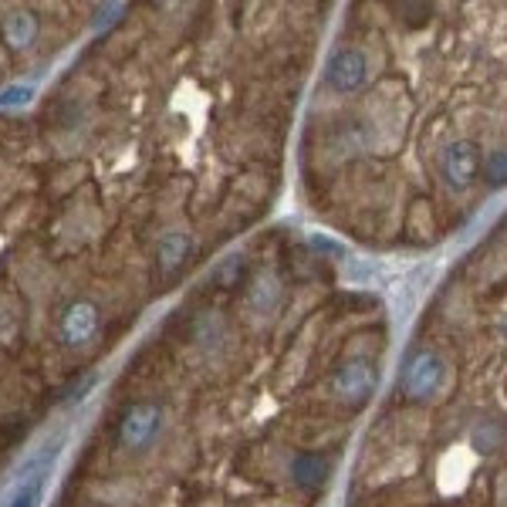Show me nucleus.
<instances>
[{
	"mask_svg": "<svg viewBox=\"0 0 507 507\" xmlns=\"http://www.w3.org/2000/svg\"><path fill=\"white\" fill-rule=\"evenodd\" d=\"M443 376H447L443 359H440L437 352L420 349V352L409 355L406 369H403V393H406L409 399H416V403H420V399H430V396L440 389Z\"/></svg>",
	"mask_w": 507,
	"mask_h": 507,
	"instance_id": "f257e3e1",
	"label": "nucleus"
},
{
	"mask_svg": "<svg viewBox=\"0 0 507 507\" xmlns=\"http://www.w3.org/2000/svg\"><path fill=\"white\" fill-rule=\"evenodd\" d=\"M332 389L342 403L362 406L376 389V366L369 359H345L332 376Z\"/></svg>",
	"mask_w": 507,
	"mask_h": 507,
	"instance_id": "f03ea898",
	"label": "nucleus"
},
{
	"mask_svg": "<svg viewBox=\"0 0 507 507\" xmlns=\"http://www.w3.org/2000/svg\"><path fill=\"white\" fill-rule=\"evenodd\" d=\"M477 173H480L477 142L457 139L440 153V176H443L447 186H453V190H467V186L477 180Z\"/></svg>",
	"mask_w": 507,
	"mask_h": 507,
	"instance_id": "7ed1b4c3",
	"label": "nucleus"
},
{
	"mask_svg": "<svg viewBox=\"0 0 507 507\" xmlns=\"http://www.w3.org/2000/svg\"><path fill=\"white\" fill-rule=\"evenodd\" d=\"M99 332V305L95 301H71L68 308L61 311L58 322V335L68 349H84Z\"/></svg>",
	"mask_w": 507,
	"mask_h": 507,
	"instance_id": "20e7f679",
	"label": "nucleus"
},
{
	"mask_svg": "<svg viewBox=\"0 0 507 507\" xmlns=\"http://www.w3.org/2000/svg\"><path fill=\"white\" fill-rule=\"evenodd\" d=\"M163 426V413L153 403H136V406L126 409V416L119 422V443L129 447V450H142L149 440L159 433Z\"/></svg>",
	"mask_w": 507,
	"mask_h": 507,
	"instance_id": "39448f33",
	"label": "nucleus"
},
{
	"mask_svg": "<svg viewBox=\"0 0 507 507\" xmlns=\"http://www.w3.org/2000/svg\"><path fill=\"white\" fill-rule=\"evenodd\" d=\"M325 75H328V84H332L335 92H359V88L366 84L369 61L359 48H342V51L332 55Z\"/></svg>",
	"mask_w": 507,
	"mask_h": 507,
	"instance_id": "423d86ee",
	"label": "nucleus"
},
{
	"mask_svg": "<svg viewBox=\"0 0 507 507\" xmlns=\"http://www.w3.org/2000/svg\"><path fill=\"white\" fill-rule=\"evenodd\" d=\"M0 34H4V41L11 51H31L34 41H38V34H41V21L34 11L28 7H21V11H11V14L4 17V24H0Z\"/></svg>",
	"mask_w": 507,
	"mask_h": 507,
	"instance_id": "0eeeda50",
	"label": "nucleus"
},
{
	"mask_svg": "<svg viewBox=\"0 0 507 507\" xmlns=\"http://www.w3.org/2000/svg\"><path fill=\"white\" fill-rule=\"evenodd\" d=\"M190 247H193V240H190V234H183V230H166V234H159V240H156L159 268L163 271L180 268L186 261V254H190Z\"/></svg>",
	"mask_w": 507,
	"mask_h": 507,
	"instance_id": "6e6552de",
	"label": "nucleus"
},
{
	"mask_svg": "<svg viewBox=\"0 0 507 507\" xmlns=\"http://www.w3.org/2000/svg\"><path fill=\"white\" fill-rule=\"evenodd\" d=\"M325 477H328V460L318 453H298L291 460V480L301 491H315Z\"/></svg>",
	"mask_w": 507,
	"mask_h": 507,
	"instance_id": "1a4fd4ad",
	"label": "nucleus"
},
{
	"mask_svg": "<svg viewBox=\"0 0 507 507\" xmlns=\"http://www.w3.org/2000/svg\"><path fill=\"white\" fill-rule=\"evenodd\" d=\"M278 291H281V288H278V278H274V274H261V278L254 281L247 301H251L254 308H271L274 298H278Z\"/></svg>",
	"mask_w": 507,
	"mask_h": 507,
	"instance_id": "9d476101",
	"label": "nucleus"
},
{
	"mask_svg": "<svg viewBox=\"0 0 507 507\" xmlns=\"http://www.w3.org/2000/svg\"><path fill=\"white\" fill-rule=\"evenodd\" d=\"M244 271H247V257H244V254H234V257H227L224 264L213 271V281L220 284V288H234V284L244 278Z\"/></svg>",
	"mask_w": 507,
	"mask_h": 507,
	"instance_id": "9b49d317",
	"label": "nucleus"
},
{
	"mask_svg": "<svg viewBox=\"0 0 507 507\" xmlns=\"http://www.w3.org/2000/svg\"><path fill=\"white\" fill-rule=\"evenodd\" d=\"M484 173H487V180H491L494 186L507 183V149H494V153H487V159H484Z\"/></svg>",
	"mask_w": 507,
	"mask_h": 507,
	"instance_id": "f8f14e48",
	"label": "nucleus"
},
{
	"mask_svg": "<svg viewBox=\"0 0 507 507\" xmlns=\"http://www.w3.org/2000/svg\"><path fill=\"white\" fill-rule=\"evenodd\" d=\"M34 99V84H11L0 92V112L4 109H17V105H28Z\"/></svg>",
	"mask_w": 507,
	"mask_h": 507,
	"instance_id": "ddd939ff",
	"label": "nucleus"
},
{
	"mask_svg": "<svg viewBox=\"0 0 507 507\" xmlns=\"http://www.w3.org/2000/svg\"><path fill=\"white\" fill-rule=\"evenodd\" d=\"M38 497H41V480H31L28 487H21L11 507H38Z\"/></svg>",
	"mask_w": 507,
	"mask_h": 507,
	"instance_id": "4468645a",
	"label": "nucleus"
},
{
	"mask_svg": "<svg viewBox=\"0 0 507 507\" xmlns=\"http://www.w3.org/2000/svg\"><path fill=\"white\" fill-rule=\"evenodd\" d=\"M126 7L122 4H112V7H102L99 14H105V17H99V28H105V24H112V21H119V14H122Z\"/></svg>",
	"mask_w": 507,
	"mask_h": 507,
	"instance_id": "2eb2a0df",
	"label": "nucleus"
}]
</instances>
